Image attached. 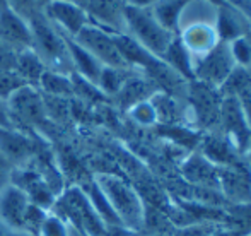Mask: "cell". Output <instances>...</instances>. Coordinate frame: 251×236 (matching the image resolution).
<instances>
[{
  "instance_id": "28",
  "label": "cell",
  "mask_w": 251,
  "mask_h": 236,
  "mask_svg": "<svg viewBox=\"0 0 251 236\" xmlns=\"http://www.w3.org/2000/svg\"><path fill=\"white\" fill-rule=\"evenodd\" d=\"M151 103L154 105L155 113H157V123L161 122L162 125H178L183 120V110L176 98L157 91L151 98Z\"/></svg>"
},
{
  "instance_id": "2",
  "label": "cell",
  "mask_w": 251,
  "mask_h": 236,
  "mask_svg": "<svg viewBox=\"0 0 251 236\" xmlns=\"http://www.w3.org/2000/svg\"><path fill=\"white\" fill-rule=\"evenodd\" d=\"M31 27V50L41 58L47 70L60 74H74L70 63L69 48H67V36L62 34L45 14H38L29 23Z\"/></svg>"
},
{
  "instance_id": "4",
  "label": "cell",
  "mask_w": 251,
  "mask_h": 236,
  "mask_svg": "<svg viewBox=\"0 0 251 236\" xmlns=\"http://www.w3.org/2000/svg\"><path fill=\"white\" fill-rule=\"evenodd\" d=\"M125 33L140 43L154 57L161 58L176 34L168 31L154 17L151 9H140L125 3Z\"/></svg>"
},
{
  "instance_id": "27",
  "label": "cell",
  "mask_w": 251,
  "mask_h": 236,
  "mask_svg": "<svg viewBox=\"0 0 251 236\" xmlns=\"http://www.w3.org/2000/svg\"><path fill=\"white\" fill-rule=\"evenodd\" d=\"M82 190L86 192L91 206L94 207V210L98 212V216L101 217V221L106 224L108 230L109 228H123L122 223H120V219H118V216H116L115 210H113L111 204L108 202L106 195L102 193L100 185L96 183V180H94V182H89L87 185H84Z\"/></svg>"
},
{
  "instance_id": "25",
  "label": "cell",
  "mask_w": 251,
  "mask_h": 236,
  "mask_svg": "<svg viewBox=\"0 0 251 236\" xmlns=\"http://www.w3.org/2000/svg\"><path fill=\"white\" fill-rule=\"evenodd\" d=\"M38 91L43 96L67 100V98L74 96L72 74L67 76V74L53 72V70H45L38 82Z\"/></svg>"
},
{
  "instance_id": "17",
  "label": "cell",
  "mask_w": 251,
  "mask_h": 236,
  "mask_svg": "<svg viewBox=\"0 0 251 236\" xmlns=\"http://www.w3.org/2000/svg\"><path fill=\"white\" fill-rule=\"evenodd\" d=\"M0 43L7 45L16 52L31 48L29 24L16 16L7 5L0 7Z\"/></svg>"
},
{
  "instance_id": "8",
  "label": "cell",
  "mask_w": 251,
  "mask_h": 236,
  "mask_svg": "<svg viewBox=\"0 0 251 236\" xmlns=\"http://www.w3.org/2000/svg\"><path fill=\"white\" fill-rule=\"evenodd\" d=\"M10 117H12L14 127L17 129V123L24 125L38 127L45 122L48 111L45 106L43 94L38 91V87L33 86H21L17 91H14L7 100Z\"/></svg>"
},
{
  "instance_id": "13",
  "label": "cell",
  "mask_w": 251,
  "mask_h": 236,
  "mask_svg": "<svg viewBox=\"0 0 251 236\" xmlns=\"http://www.w3.org/2000/svg\"><path fill=\"white\" fill-rule=\"evenodd\" d=\"M29 204L27 197L12 183L0 190V224L5 231H24V217Z\"/></svg>"
},
{
  "instance_id": "30",
  "label": "cell",
  "mask_w": 251,
  "mask_h": 236,
  "mask_svg": "<svg viewBox=\"0 0 251 236\" xmlns=\"http://www.w3.org/2000/svg\"><path fill=\"white\" fill-rule=\"evenodd\" d=\"M222 96H232L239 98L241 94L250 93L251 91V70L245 69V67H234L229 77L226 79V82L219 87Z\"/></svg>"
},
{
  "instance_id": "38",
  "label": "cell",
  "mask_w": 251,
  "mask_h": 236,
  "mask_svg": "<svg viewBox=\"0 0 251 236\" xmlns=\"http://www.w3.org/2000/svg\"><path fill=\"white\" fill-rule=\"evenodd\" d=\"M12 170H14V168L10 166V163L5 159V157H3V154L0 153V190L10 183V175H12Z\"/></svg>"
},
{
  "instance_id": "10",
  "label": "cell",
  "mask_w": 251,
  "mask_h": 236,
  "mask_svg": "<svg viewBox=\"0 0 251 236\" xmlns=\"http://www.w3.org/2000/svg\"><path fill=\"white\" fill-rule=\"evenodd\" d=\"M186 98L190 100L199 123L201 127H219V115H221V103L222 94L217 87L207 86L199 80H192L188 84V93Z\"/></svg>"
},
{
  "instance_id": "23",
  "label": "cell",
  "mask_w": 251,
  "mask_h": 236,
  "mask_svg": "<svg viewBox=\"0 0 251 236\" xmlns=\"http://www.w3.org/2000/svg\"><path fill=\"white\" fill-rule=\"evenodd\" d=\"M161 60H164L171 69H175L176 72L181 77H185L188 82L195 80V76H193V57H192V53L186 50L185 45L181 43L178 34L173 38V41L169 43V47L166 48Z\"/></svg>"
},
{
  "instance_id": "3",
  "label": "cell",
  "mask_w": 251,
  "mask_h": 236,
  "mask_svg": "<svg viewBox=\"0 0 251 236\" xmlns=\"http://www.w3.org/2000/svg\"><path fill=\"white\" fill-rule=\"evenodd\" d=\"M96 183L106 195L108 202L111 204L113 210L125 230L137 231L144 228L146 207L132 185L111 173H100L96 177Z\"/></svg>"
},
{
  "instance_id": "29",
  "label": "cell",
  "mask_w": 251,
  "mask_h": 236,
  "mask_svg": "<svg viewBox=\"0 0 251 236\" xmlns=\"http://www.w3.org/2000/svg\"><path fill=\"white\" fill-rule=\"evenodd\" d=\"M135 72L133 69H113V67H102L100 80H98V89L101 91L104 96L115 98L118 91L122 89L123 82L128 79V76ZM139 72V70H137Z\"/></svg>"
},
{
  "instance_id": "5",
  "label": "cell",
  "mask_w": 251,
  "mask_h": 236,
  "mask_svg": "<svg viewBox=\"0 0 251 236\" xmlns=\"http://www.w3.org/2000/svg\"><path fill=\"white\" fill-rule=\"evenodd\" d=\"M55 177V175H53ZM50 173H45L36 168H31L29 163L24 166L14 168L10 175V183L21 190L27 197L31 204L41 207L45 210H51L55 206L56 199L62 195Z\"/></svg>"
},
{
  "instance_id": "33",
  "label": "cell",
  "mask_w": 251,
  "mask_h": 236,
  "mask_svg": "<svg viewBox=\"0 0 251 236\" xmlns=\"http://www.w3.org/2000/svg\"><path fill=\"white\" fill-rule=\"evenodd\" d=\"M128 113L133 122L142 127H151L157 123V113H155V108H154V105L151 103V100L137 103L135 106L130 108Z\"/></svg>"
},
{
  "instance_id": "21",
  "label": "cell",
  "mask_w": 251,
  "mask_h": 236,
  "mask_svg": "<svg viewBox=\"0 0 251 236\" xmlns=\"http://www.w3.org/2000/svg\"><path fill=\"white\" fill-rule=\"evenodd\" d=\"M155 93H157V87L154 86V82L147 79L144 74H139L135 70V72L130 74L128 79L123 82L122 89L118 91L115 100L123 110H130V108L135 106L137 103L151 100Z\"/></svg>"
},
{
  "instance_id": "26",
  "label": "cell",
  "mask_w": 251,
  "mask_h": 236,
  "mask_svg": "<svg viewBox=\"0 0 251 236\" xmlns=\"http://www.w3.org/2000/svg\"><path fill=\"white\" fill-rule=\"evenodd\" d=\"M192 0H157L151 7L154 17L173 34H178L179 31V19L185 10V7Z\"/></svg>"
},
{
  "instance_id": "7",
  "label": "cell",
  "mask_w": 251,
  "mask_h": 236,
  "mask_svg": "<svg viewBox=\"0 0 251 236\" xmlns=\"http://www.w3.org/2000/svg\"><path fill=\"white\" fill-rule=\"evenodd\" d=\"M236 63L229 52V43L219 41L208 53L193 58V76L195 80L212 87H221L234 70Z\"/></svg>"
},
{
  "instance_id": "48",
  "label": "cell",
  "mask_w": 251,
  "mask_h": 236,
  "mask_svg": "<svg viewBox=\"0 0 251 236\" xmlns=\"http://www.w3.org/2000/svg\"><path fill=\"white\" fill-rule=\"evenodd\" d=\"M250 70H251V69H250Z\"/></svg>"
},
{
  "instance_id": "42",
  "label": "cell",
  "mask_w": 251,
  "mask_h": 236,
  "mask_svg": "<svg viewBox=\"0 0 251 236\" xmlns=\"http://www.w3.org/2000/svg\"><path fill=\"white\" fill-rule=\"evenodd\" d=\"M157 0H125L126 5L132 7H140V9H151Z\"/></svg>"
},
{
  "instance_id": "44",
  "label": "cell",
  "mask_w": 251,
  "mask_h": 236,
  "mask_svg": "<svg viewBox=\"0 0 251 236\" xmlns=\"http://www.w3.org/2000/svg\"><path fill=\"white\" fill-rule=\"evenodd\" d=\"M3 236H33L29 233H24V231H7Z\"/></svg>"
},
{
  "instance_id": "35",
  "label": "cell",
  "mask_w": 251,
  "mask_h": 236,
  "mask_svg": "<svg viewBox=\"0 0 251 236\" xmlns=\"http://www.w3.org/2000/svg\"><path fill=\"white\" fill-rule=\"evenodd\" d=\"M40 236H70V226L60 216L48 212L40 230Z\"/></svg>"
},
{
  "instance_id": "39",
  "label": "cell",
  "mask_w": 251,
  "mask_h": 236,
  "mask_svg": "<svg viewBox=\"0 0 251 236\" xmlns=\"http://www.w3.org/2000/svg\"><path fill=\"white\" fill-rule=\"evenodd\" d=\"M14 122L12 117H10L9 106H7V101L0 98V129H12ZM16 129V127H14Z\"/></svg>"
},
{
  "instance_id": "16",
  "label": "cell",
  "mask_w": 251,
  "mask_h": 236,
  "mask_svg": "<svg viewBox=\"0 0 251 236\" xmlns=\"http://www.w3.org/2000/svg\"><path fill=\"white\" fill-rule=\"evenodd\" d=\"M0 153L12 168L24 166L34 154V142L21 129H0Z\"/></svg>"
},
{
  "instance_id": "22",
  "label": "cell",
  "mask_w": 251,
  "mask_h": 236,
  "mask_svg": "<svg viewBox=\"0 0 251 236\" xmlns=\"http://www.w3.org/2000/svg\"><path fill=\"white\" fill-rule=\"evenodd\" d=\"M67 48H69L70 63H72L74 74H77V76H80L82 79L89 80L91 84L96 86L98 80H100L101 70H102L101 63L98 62V60L94 58L89 52L84 50V48L80 47L74 38L67 36Z\"/></svg>"
},
{
  "instance_id": "40",
  "label": "cell",
  "mask_w": 251,
  "mask_h": 236,
  "mask_svg": "<svg viewBox=\"0 0 251 236\" xmlns=\"http://www.w3.org/2000/svg\"><path fill=\"white\" fill-rule=\"evenodd\" d=\"M236 100H238L239 105H241L243 115H245V120H246V123H248V127L251 130V91L250 93L241 94V96L236 98Z\"/></svg>"
},
{
  "instance_id": "46",
  "label": "cell",
  "mask_w": 251,
  "mask_h": 236,
  "mask_svg": "<svg viewBox=\"0 0 251 236\" xmlns=\"http://www.w3.org/2000/svg\"><path fill=\"white\" fill-rule=\"evenodd\" d=\"M205 2H208V3H212V5L219 7V5H222V3H224L226 0H205Z\"/></svg>"
},
{
  "instance_id": "18",
  "label": "cell",
  "mask_w": 251,
  "mask_h": 236,
  "mask_svg": "<svg viewBox=\"0 0 251 236\" xmlns=\"http://www.w3.org/2000/svg\"><path fill=\"white\" fill-rule=\"evenodd\" d=\"M178 36L193 58H199L201 55L208 53L219 43L217 31H215L214 24L208 23L188 24V26L179 29Z\"/></svg>"
},
{
  "instance_id": "32",
  "label": "cell",
  "mask_w": 251,
  "mask_h": 236,
  "mask_svg": "<svg viewBox=\"0 0 251 236\" xmlns=\"http://www.w3.org/2000/svg\"><path fill=\"white\" fill-rule=\"evenodd\" d=\"M3 5L9 7L16 16H19L21 19L26 21L27 24H29L38 14L43 12L41 7L38 5L36 0H5Z\"/></svg>"
},
{
  "instance_id": "1",
  "label": "cell",
  "mask_w": 251,
  "mask_h": 236,
  "mask_svg": "<svg viewBox=\"0 0 251 236\" xmlns=\"http://www.w3.org/2000/svg\"><path fill=\"white\" fill-rule=\"evenodd\" d=\"M50 212L60 216L70 230H75L82 236H108V228L91 206L82 186L63 190Z\"/></svg>"
},
{
  "instance_id": "37",
  "label": "cell",
  "mask_w": 251,
  "mask_h": 236,
  "mask_svg": "<svg viewBox=\"0 0 251 236\" xmlns=\"http://www.w3.org/2000/svg\"><path fill=\"white\" fill-rule=\"evenodd\" d=\"M19 52L12 50L7 45L0 43V72H14L16 69V60Z\"/></svg>"
},
{
  "instance_id": "34",
  "label": "cell",
  "mask_w": 251,
  "mask_h": 236,
  "mask_svg": "<svg viewBox=\"0 0 251 236\" xmlns=\"http://www.w3.org/2000/svg\"><path fill=\"white\" fill-rule=\"evenodd\" d=\"M50 210H45L41 207L29 204L26 217H24V233H29L33 236H40V230L43 226V221L47 219Z\"/></svg>"
},
{
  "instance_id": "12",
  "label": "cell",
  "mask_w": 251,
  "mask_h": 236,
  "mask_svg": "<svg viewBox=\"0 0 251 236\" xmlns=\"http://www.w3.org/2000/svg\"><path fill=\"white\" fill-rule=\"evenodd\" d=\"M219 192L232 204H251V168L245 161L219 168Z\"/></svg>"
},
{
  "instance_id": "6",
  "label": "cell",
  "mask_w": 251,
  "mask_h": 236,
  "mask_svg": "<svg viewBox=\"0 0 251 236\" xmlns=\"http://www.w3.org/2000/svg\"><path fill=\"white\" fill-rule=\"evenodd\" d=\"M74 40L87 50L102 67H113V69H130L123 60L115 41V33L102 29L94 24H87Z\"/></svg>"
},
{
  "instance_id": "41",
  "label": "cell",
  "mask_w": 251,
  "mask_h": 236,
  "mask_svg": "<svg viewBox=\"0 0 251 236\" xmlns=\"http://www.w3.org/2000/svg\"><path fill=\"white\" fill-rule=\"evenodd\" d=\"M227 2H231L232 5L238 7V9L245 14L246 19H248L250 24H251V0H227Z\"/></svg>"
},
{
  "instance_id": "20",
  "label": "cell",
  "mask_w": 251,
  "mask_h": 236,
  "mask_svg": "<svg viewBox=\"0 0 251 236\" xmlns=\"http://www.w3.org/2000/svg\"><path fill=\"white\" fill-rule=\"evenodd\" d=\"M201 154L217 168L236 166L243 163V154L224 133H210L201 142Z\"/></svg>"
},
{
  "instance_id": "9",
  "label": "cell",
  "mask_w": 251,
  "mask_h": 236,
  "mask_svg": "<svg viewBox=\"0 0 251 236\" xmlns=\"http://www.w3.org/2000/svg\"><path fill=\"white\" fill-rule=\"evenodd\" d=\"M219 127L222 133L234 144L239 154H246L251 144V130L243 115L241 105L236 98L222 96L221 115H219Z\"/></svg>"
},
{
  "instance_id": "15",
  "label": "cell",
  "mask_w": 251,
  "mask_h": 236,
  "mask_svg": "<svg viewBox=\"0 0 251 236\" xmlns=\"http://www.w3.org/2000/svg\"><path fill=\"white\" fill-rule=\"evenodd\" d=\"M214 27L217 31L219 41H224V43H231L251 33V24L246 16L227 0L217 7Z\"/></svg>"
},
{
  "instance_id": "47",
  "label": "cell",
  "mask_w": 251,
  "mask_h": 236,
  "mask_svg": "<svg viewBox=\"0 0 251 236\" xmlns=\"http://www.w3.org/2000/svg\"><path fill=\"white\" fill-rule=\"evenodd\" d=\"M151 236H171V235H151Z\"/></svg>"
},
{
  "instance_id": "45",
  "label": "cell",
  "mask_w": 251,
  "mask_h": 236,
  "mask_svg": "<svg viewBox=\"0 0 251 236\" xmlns=\"http://www.w3.org/2000/svg\"><path fill=\"white\" fill-rule=\"evenodd\" d=\"M36 2H38V5L41 7V10H43L45 7L48 5V3H51V2H53V0H36Z\"/></svg>"
},
{
  "instance_id": "31",
  "label": "cell",
  "mask_w": 251,
  "mask_h": 236,
  "mask_svg": "<svg viewBox=\"0 0 251 236\" xmlns=\"http://www.w3.org/2000/svg\"><path fill=\"white\" fill-rule=\"evenodd\" d=\"M229 52L238 67L251 69V33L229 43Z\"/></svg>"
},
{
  "instance_id": "24",
  "label": "cell",
  "mask_w": 251,
  "mask_h": 236,
  "mask_svg": "<svg viewBox=\"0 0 251 236\" xmlns=\"http://www.w3.org/2000/svg\"><path fill=\"white\" fill-rule=\"evenodd\" d=\"M47 70L45 63L41 62V58L34 53L31 48L27 50H23L17 53V60H16V69H14V74L23 80L27 86L38 87V82H40L41 76Z\"/></svg>"
},
{
  "instance_id": "11",
  "label": "cell",
  "mask_w": 251,
  "mask_h": 236,
  "mask_svg": "<svg viewBox=\"0 0 251 236\" xmlns=\"http://www.w3.org/2000/svg\"><path fill=\"white\" fill-rule=\"evenodd\" d=\"M43 14L60 33L69 38H75L87 24H91L86 10L67 0H53L43 9Z\"/></svg>"
},
{
  "instance_id": "14",
  "label": "cell",
  "mask_w": 251,
  "mask_h": 236,
  "mask_svg": "<svg viewBox=\"0 0 251 236\" xmlns=\"http://www.w3.org/2000/svg\"><path fill=\"white\" fill-rule=\"evenodd\" d=\"M86 14L91 24L109 33H125V0H89Z\"/></svg>"
},
{
  "instance_id": "19",
  "label": "cell",
  "mask_w": 251,
  "mask_h": 236,
  "mask_svg": "<svg viewBox=\"0 0 251 236\" xmlns=\"http://www.w3.org/2000/svg\"><path fill=\"white\" fill-rule=\"evenodd\" d=\"M186 182L199 188L217 190L219 192V168L207 159L203 154H192L181 166Z\"/></svg>"
},
{
  "instance_id": "43",
  "label": "cell",
  "mask_w": 251,
  "mask_h": 236,
  "mask_svg": "<svg viewBox=\"0 0 251 236\" xmlns=\"http://www.w3.org/2000/svg\"><path fill=\"white\" fill-rule=\"evenodd\" d=\"M67 2L75 3V5H79L80 9H86V5H87V3H89V0H67Z\"/></svg>"
},
{
  "instance_id": "36",
  "label": "cell",
  "mask_w": 251,
  "mask_h": 236,
  "mask_svg": "<svg viewBox=\"0 0 251 236\" xmlns=\"http://www.w3.org/2000/svg\"><path fill=\"white\" fill-rule=\"evenodd\" d=\"M21 86H24V82L14 72H0V98L2 100L7 101L10 94Z\"/></svg>"
}]
</instances>
